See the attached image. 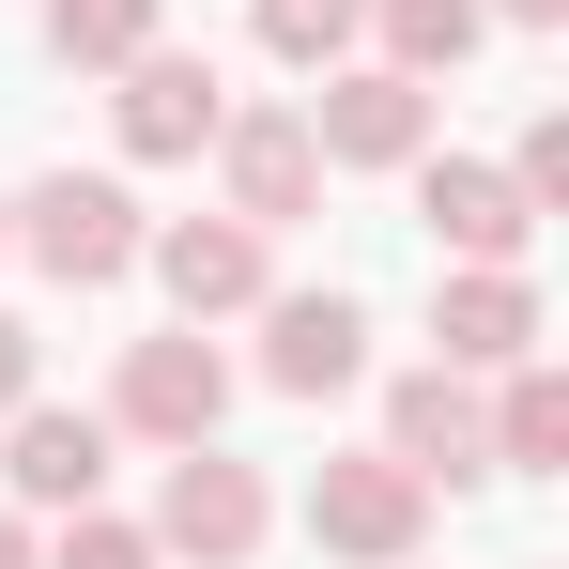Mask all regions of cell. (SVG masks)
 Instances as JSON below:
<instances>
[{
	"label": "cell",
	"instance_id": "obj_1",
	"mask_svg": "<svg viewBox=\"0 0 569 569\" xmlns=\"http://www.w3.org/2000/svg\"><path fill=\"white\" fill-rule=\"evenodd\" d=\"M0 247H31L62 292H108V278H139V200L108 170H47V186L0 200Z\"/></svg>",
	"mask_w": 569,
	"mask_h": 569
},
{
	"label": "cell",
	"instance_id": "obj_2",
	"mask_svg": "<svg viewBox=\"0 0 569 569\" xmlns=\"http://www.w3.org/2000/svg\"><path fill=\"white\" fill-rule=\"evenodd\" d=\"M139 539H154V555H200V569H247L278 539V492H262V462H231V447L200 431V447H170V492H154Z\"/></svg>",
	"mask_w": 569,
	"mask_h": 569
},
{
	"label": "cell",
	"instance_id": "obj_3",
	"mask_svg": "<svg viewBox=\"0 0 569 569\" xmlns=\"http://www.w3.org/2000/svg\"><path fill=\"white\" fill-rule=\"evenodd\" d=\"M308 539H323V555H355V569H400L416 539H431V477L385 462V447L323 462V477H308Z\"/></svg>",
	"mask_w": 569,
	"mask_h": 569
},
{
	"label": "cell",
	"instance_id": "obj_4",
	"mask_svg": "<svg viewBox=\"0 0 569 569\" xmlns=\"http://www.w3.org/2000/svg\"><path fill=\"white\" fill-rule=\"evenodd\" d=\"M308 139H323V170H416V154H431V78H400V62H323Z\"/></svg>",
	"mask_w": 569,
	"mask_h": 569
},
{
	"label": "cell",
	"instance_id": "obj_5",
	"mask_svg": "<svg viewBox=\"0 0 569 569\" xmlns=\"http://www.w3.org/2000/svg\"><path fill=\"white\" fill-rule=\"evenodd\" d=\"M216 416H231V355H216L200 323L186 339H139L123 385H108V431H139V447H200Z\"/></svg>",
	"mask_w": 569,
	"mask_h": 569
},
{
	"label": "cell",
	"instance_id": "obj_6",
	"mask_svg": "<svg viewBox=\"0 0 569 569\" xmlns=\"http://www.w3.org/2000/svg\"><path fill=\"white\" fill-rule=\"evenodd\" d=\"M108 78H123V93H108V123H123V154H139V170L216 154V123H231L216 62H186V47H139V62H108Z\"/></svg>",
	"mask_w": 569,
	"mask_h": 569
},
{
	"label": "cell",
	"instance_id": "obj_7",
	"mask_svg": "<svg viewBox=\"0 0 569 569\" xmlns=\"http://www.w3.org/2000/svg\"><path fill=\"white\" fill-rule=\"evenodd\" d=\"M216 170H231V216L247 231H292L323 200V139H308V108H231L216 123Z\"/></svg>",
	"mask_w": 569,
	"mask_h": 569
},
{
	"label": "cell",
	"instance_id": "obj_8",
	"mask_svg": "<svg viewBox=\"0 0 569 569\" xmlns=\"http://www.w3.org/2000/svg\"><path fill=\"white\" fill-rule=\"evenodd\" d=\"M370 370V308L355 292H262V385L278 400H339Z\"/></svg>",
	"mask_w": 569,
	"mask_h": 569
},
{
	"label": "cell",
	"instance_id": "obj_9",
	"mask_svg": "<svg viewBox=\"0 0 569 569\" xmlns=\"http://www.w3.org/2000/svg\"><path fill=\"white\" fill-rule=\"evenodd\" d=\"M416 216H431L447 262H523L539 247V200L508 186V170H477V154H416Z\"/></svg>",
	"mask_w": 569,
	"mask_h": 569
},
{
	"label": "cell",
	"instance_id": "obj_10",
	"mask_svg": "<svg viewBox=\"0 0 569 569\" xmlns=\"http://www.w3.org/2000/svg\"><path fill=\"white\" fill-rule=\"evenodd\" d=\"M139 262L170 278V308H186V323H231V308H262V292H278V262H262V231H247V216H186V231H139Z\"/></svg>",
	"mask_w": 569,
	"mask_h": 569
},
{
	"label": "cell",
	"instance_id": "obj_11",
	"mask_svg": "<svg viewBox=\"0 0 569 569\" xmlns=\"http://www.w3.org/2000/svg\"><path fill=\"white\" fill-rule=\"evenodd\" d=\"M431 370H523L539 355V292H523V262H462V278L431 292Z\"/></svg>",
	"mask_w": 569,
	"mask_h": 569
},
{
	"label": "cell",
	"instance_id": "obj_12",
	"mask_svg": "<svg viewBox=\"0 0 569 569\" xmlns=\"http://www.w3.org/2000/svg\"><path fill=\"white\" fill-rule=\"evenodd\" d=\"M0 431H16V508H47V523H62V508H93L108 492V416H62V400H16V416H0Z\"/></svg>",
	"mask_w": 569,
	"mask_h": 569
},
{
	"label": "cell",
	"instance_id": "obj_13",
	"mask_svg": "<svg viewBox=\"0 0 569 569\" xmlns=\"http://www.w3.org/2000/svg\"><path fill=\"white\" fill-rule=\"evenodd\" d=\"M385 462H416V477H477V462H492L477 385H462V370H400V385H385Z\"/></svg>",
	"mask_w": 569,
	"mask_h": 569
},
{
	"label": "cell",
	"instance_id": "obj_14",
	"mask_svg": "<svg viewBox=\"0 0 569 569\" xmlns=\"http://www.w3.org/2000/svg\"><path fill=\"white\" fill-rule=\"evenodd\" d=\"M477 431H492V462H508V477H555V462H569V385L523 355V370H508V400H492Z\"/></svg>",
	"mask_w": 569,
	"mask_h": 569
},
{
	"label": "cell",
	"instance_id": "obj_15",
	"mask_svg": "<svg viewBox=\"0 0 569 569\" xmlns=\"http://www.w3.org/2000/svg\"><path fill=\"white\" fill-rule=\"evenodd\" d=\"M370 16H385V62H400V78H462L477 31H492L477 0H370Z\"/></svg>",
	"mask_w": 569,
	"mask_h": 569
},
{
	"label": "cell",
	"instance_id": "obj_16",
	"mask_svg": "<svg viewBox=\"0 0 569 569\" xmlns=\"http://www.w3.org/2000/svg\"><path fill=\"white\" fill-rule=\"evenodd\" d=\"M154 16H170V0H47V47H62V62H139Z\"/></svg>",
	"mask_w": 569,
	"mask_h": 569
},
{
	"label": "cell",
	"instance_id": "obj_17",
	"mask_svg": "<svg viewBox=\"0 0 569 569\" xmlns=\"http://www.w3.org/2000/svg\"><path fill=\"white\" fill-rule=\"evenodd\" d=\"M355 31H370V0H262V47H278L292 78H323V62H355Z\"/></svg>",
	"mask_w": 569,
	"mask_h": 569
},
{
	"label": "cell",
	"instance_id": "obj_18",
	"mask_svg": "<svg viewBox=\"0 0 569 569\" xmlns=\"http://www.w3.org/2000/svg\"><path fill=\"white\" fill-rule=\"evenodd\" d=\"M31 569H154V539H139V523H108V508H62V539H47Z\"/></svg>",
	"mask_w": 569,
	"mask_h": 569
},
{
	"label": "cell",
	"instance_id": "obj_19",
	"mask_svg": "<svg viewBox=\"0 0 569 569\" xmlns=\"http://www.w3.org/2000/svg\"><path fill=\"white\" fill-rule=\"evenodd\" d=\"M508 186H523L539 216H555V200H569V123H523V154H508Z\"/></svg>",
	"mask_w": 569,
	"mask_h": 569
},
{
	"label": "cell",
	"instance_id": "obj_20",
	"mask_svg": "<svg viewBox=\"0 0 569 569\" xmlns=\"http://www.w3.org/2000/svg\"><path fill=\"white\" fill-rule=\"evenodd\" d=\"M31 370H47V339H31V323H16V308H0V416H16V400H31Z\"/></svg>",
	"mask_w": 569,
	"mask_h": 569
},
{
	"label": "cell",
	"instance_id": "obj_21",
	"mask_svg": "<svg viewBox=\"0 0 569 569\" xmlns=\"http://www.w3.org/2000/svg\"><path fill=\"white\" fill-rule=\"evenodd\" d=\"M477 16H508V31H555V16H569V0H477Z\"/></svg>",
	"mask_w": 569,
	"mask_h": 569
},
{
	"label": "cell",
	"instance_id": "obj_22",
	"mask_svg": "<svg viewBox=\"0 0 569 569\" xmlns=\"http://www.w3.org/2000/svg\"><path fill=\"white\" fill-rule=\"evenodd\" d=\"M47 555V539H31V508H0V569H31Z\"/></svg>",
	"mask_w": 569,
	"mask_h": 569
}]
</instances>
